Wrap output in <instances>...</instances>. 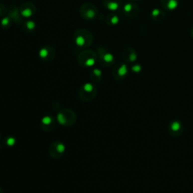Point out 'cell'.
<instances>
[{"label":"cell","mask_w":193,"mask_h":193,"mask_svg":"<svg viewBox=\"0 0 193 193\" xmlns=\"http://www.w3.org/2000/svg\"><path fill=\"white\" fill-rule=\"evenodd\" d=\"M26 27H27V29H28L29 30H34V28H35V23L33 22V21H30V20H29V21H27L26 23Z\"/></svg>","instance_id":"cell-15"},{"label":"cell","mask_w":193,"mask_h":193,"mask_svg":"<svg viewBox=\"0 0 193 193\" xmlns=\"http://www.w3.org/2000/svg\"><path fill=\"white\" fill-rule=\"evenodd\" d=\"M131 69H132L133 72H136V73H138V72H140L141 71L142 66H141L140 64H136V65L132 66Z\"/></svg>","instance_id":"cell-16"},{"label":"cell","mask_w":193,"mask_h":193,"mask_svg":"<svg viewBox=\"0 0 193 193\" xmlns=\"http://www.w3.org/2000/svg\"><path fill=\"white\" fill-rule=\"evenodd\" d=\"M106 20L109 25H116L119 22V17L116 14L111 13L107 16Z\"/></svg>","instance_id":"cell-14"},{"label":"cell","mask_w":193,"mask_h":193,"mask_svg":"<svg viewBox=\"0 0 193 193\" xmlns=\"http://www.w3.org/2000/svg\"><path fill=\"white\" fill-rule=\"evenodd\" d=\"M78 61L81 63V65H84L85 66H91L95 64L96 55L91 51L85 50L81 53Z\"/></svg>","instance_id":"cell-2"},{"label":"cell","mask_w":193,"mask_h":193,"mask_svg":"<svg viewBox=\"0 0 193 193\" xmlns=\"http://www.w3.org/2000/svg\"><path fill=\"white\" fill-rule=\"evenodd\" d=\"M160 3L165 11H172L179 6V0H160Z\"/></svg>","instance_id":"cell-12"},{"label":"cell","mask_w":193,"mask_h":193,"mask_svg":"<svg viewBox=\"0 0 193 193\" xmlns=\"http://www.w3.org/2000/svg\"><path fill=\"white\" fill-rule=\"evenodd\" d=\"M190 35H191V37L193 39V27H192V29L191 30V32H190Z\"/></svg>","instance_id":"cell-19"},{"label":"cell","mask_w":193,"mask_h":193,"mask_svg":"<svg viewBox=\"0 0 193 193\" xmlns=\"http://www.w3.org/2000/svg\"><path fill=\"white\" fill-rule=\"evenodd\" d=\"M54 50L53 48L51 47H48V46H45L43 48H42L39 50V57L45 61H49L51 59H52L54 56Z\"/></svg>","instance_id":"cell-9"},{"label":"cell","mask_w":193,"mask_h":193,"mask_svg":"<svg viewBox=\"0 0 193 193\" xmlns=\"http://www.w3.org/2000/svg\"><path fill=\"white\" fill-rule=\"evenodd\" d=\"M36 8L33 4L30 2H26L23 4L20 9V14L22 17L30 18L35 13Z\"/></svg>","instance_id":"cell-6"},{"label":"cell","mask_w":193,"mask_h":193,"mask_svg":"<svg viewBox=\"0 0 193 193\" xmlns=\"http://www.w3.org/2000/svg\"><path fill=\"white\" fill-rule=\"evenodd\" d=\"M123 14L129 18H135L140 14V8L133 2H128L122 7Z\"/></svg>","instance_id":"cell-4"},{"label":"cell","mask_w":193,"mask_h":193,"mask_svg":"<svg viewBox=\"0 0 193 193\" xmlns=\"http://www.w3.org/2000/svg\"><path fill=\"white\" fill-rule=\"evenodd\" d=\"M75 44L81 48L88 47L91 45L93 37L89 31L86 30H78L75 32Z\"/></svg>","instance_id":"cell-1"},{"label":"cell","mask_w":193,"mask_h":193,"mask_svg":"<svg viewBox=\"0 0 193 193\" xmlns=\"http://www.w3.org/2000/svg\"><path fill=\"white\" fill-rule=\"evenodd\" d=\"M128 1H131V2H135V1H140V0H128Z\"/></svg>","instance_id":"cell-20"},{"label":"cell","mask_w":193,"mask_h":193,"mask_svg":"<svg viewBox=\"0 0 193 193\" xmlns=\"http://www.w3.org/2000/svg\"><path fill=\"white\" fill-rule=\"evenodd\" d=\"M99 57L101 64L104 66H110L114 63L113 55L105 48H99Z\"/></svg>","instance_id":"cell-5"},{"label":"cell","mask_w":193,"mask_h":193,"mask_svg":"<svg viewBox=\"0 0 193 193\" xmlns=\"http://www.w3.org/2000/svg\"><path fill=\"white\" fill-rule=\"evenodd\" d=\"M151 18L152 20H155V21H161L165 18V16H166V13H165V11L160 9V8H155L151 11Z\"/></svg>","instance_id":"cell-13"},{"label":"cell","mask_w":193,"mask_h":193,"mask_svg":"<svg viewBox=\"0 0 193 193\" xmlns=\"http://www.w3.org/2000/svg\"><path fill=\"white\" fill-rule=\"evenodd\" d=\"M122 0H103V4L108 10L116 11L122 6Z\"/></svg>","instance_id":"cell-10"},{"label":"cell","mask_w":193,"mask_h":193,"mask_svg":"<svg viewBox=\"0 0 193 193\" xmlns=\"http://www.w3.org/2000/svg\"><path fill=\"white\" fill-rule=\"evenodd\" d=\"M11 21V18L10 17H4L2 20V26H9Z\"/></svg>","instance_id":"cell-17"},{"label":"cell","mask_w":193,"mask_h":193,"mask_svg":"<svg viewBox=\"0 0 193 193\" xmlns=\"http://www.w3.org/2000/svg\"><path fill=\"white\" fill-rule=\"evenodd\" d=\"M97 14V10L96 7L90 3L84 4L81 7V15L85 19L93 20Z\"/></svg>","instance_id":"cell-3"},{"label":"cell","mask_w":193,"mask_h":193,"mask_svg":"<svg viewBox=\"0 0 193 193\" xmlns=\"http://www.w3.org/2000/svg\"><path fill=\"white\" fill-rule=\"evenodd\" d=\"M128 66L124 63H119L113 70V75L116 79H122L125 78L128 74Z\"/></svg>","instance_id":"cell-7"},{"label":"cell","mask_w":193,"mask_h":193,"mask_svg":"<svg viewBox=\"0 0 193 193\" xmlns=\"http://www.w3.org/2000/svg\"><path fill=\"white\" fill-rule=\"evenodd\" d=\"M122 57L125 61L134 62L137 59V54L136 51L132 48H127L123 51Z\"/></svg>","instance_id":"cell-11"},{"label":"cell","mask_w":193,"mask_h":193,"mask_svg":"<svg viewBox=\"0 0 193 193\" xmlns=\"http://www.w3.org/2000/svg\"><path fill=\"white\" fill-rule=\"evenodd\" d=\"M183 130V124L178 120H174L169 124L168 130L169 133L173 136H179L182 133Z\"/></svg>","instance_id":"cell-8"},{"label":"cell","mask_w":193,"mask_h":193,"mask_svg":"<svg viewBox=\"0 0 193 193\" xmlns=\"http://www.w3.org/2000/svg\"><path fill=\"white\" fill-rule=\"evenodd\" d=\"M6 12V10L3 5H0V15L4 14Z\"/></svg>","instance_id":"cell-18"}]
</instances>
